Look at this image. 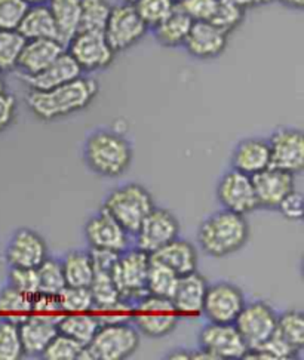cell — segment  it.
<instances>
[{"label": "cell", "mask_w": 304, "mask_h": 360, "mask_svg": "<svg viewBox=\"0 0 304 360\" xmlns=\"http://www.w3.org/2000/svg\"><path fill=\"white\" fill-rule=\"evenodd\" d=\"M99 91V82L92 77L80 76L48 91H30L25 96V104L37 119L53 122L89 107Z\"/></svg>", "instance_id": "obj_1"}, {"label": "cell", "mask_w": 304, "mask_h": 360, "mask_svg": "<svg viewBox=\"0 0 304 360\" xmlns=\"http://www.w3.org/2000/svg\"><path fill=\"white\" fill-rule=\"evenodd\" d=\"M250 239L245 215L221 210L206 217L198 230L202 251L213 258H224L241 251Z\"/></svg>", "instance_id": "obj_2"}, {"label": "cell", "mask_w": 304, "mask_h": 360, "mask_svg": "<svg viewBox=\"0 0 304 360\" xmlns=\"http://www.w3.org/2000/svg\"><path fill=\"white\" fill-rule=\"evenodd\" d=\"M84 159L94 174L103 178H118L129 169L132 147L118 131L95 129L85 141Z\"/></svg>", "instance_id": "obj_3"}, {"label": "cell", "mask_w": 304, "mask_h": 360, "mask_svg": "<svg viewBox=\"0 0 304 360\" xmlns=\"http://www.w3.org/2000/svg\"><path fill=\"white\" fill-rule=\"evenodd\" d=\"M103 210L112 215L131 236L155 207L153 196L141 184H123L115 188L103 202Z\"/></svg>", "instance_id": "obj_4"}, {"label": "cell", "mask_w": 304, "mask_h": 360, "mask_svg": "<svg viewBox=\"0 0 304 360\" xmlns=\"http://www.w3.org/2000/svg\"><path fill=\"white\" fill-rule=\"evenodd\" d=\"M140 345V334L129 322L101 325L94 340L84 347L80 360H125Z\"/></svg>", "instance_id": "obj_5"}, {"label": "cell", "mask_w": 304, "mask_h": 360, "mask_svg": "<svg viewBox=\"0 0 304 360\" xmlns=\"http://www.w3.org/2000/svg\"><path fill=\"white\" fill-rule=\"evenodd\" d=\"M179 314L171 298L147 294L132 304L131 322L138 332L147 337L162 338L170 335L177 328Z\"/></svg>", "instance_id": "obj_6"}, {"label": "cell", "mask_w": 304, "mask_h": 360, "mask_svg": "<svg viewBox=\"0 0 304 360\" xmlns=\"http://www.w3.org/2000/svg\"><path fill=\"white\" fill-rule=\"evenodd\" d=\"M148 266L150 255L134 246L119 254L110 271L122 298L129 304L137 302L148 294L146 288Z\"/></svg>", "instance_id": "obj_7"}, {"label": "cell", "mask_w": 304, "mask_h": 360, "mask_svg": "<svg viewBox=\"0 0 304 360\" xmlns=\"http://www.w3.org/2000/svg\"><path fill=\"white\" fill-rule=\"evenodd\" d=\"M147 32V25L138 15L135 6L122 2L112 8L103 33L108 45L118 53L140 44Z\"/></svg>", "instance_id": "obj_8"}, {"label": "cell", "mask_w": 304, "mask_h": 360, "mask_svg": "<svg viewBox=\"0 0 304 360\" xmlns=\"http://www.w3.org/2000/svg\"><path fill=\"white\" fill-rule=\"evenodd\" d=\"M65 51L84 73L106 70L116 57L103 32H77L67 44Z\"/></svg>", "instance_id": "obj_9"}, {"label": "cell", "mask_w": 304, "mask_h": 360, "mask_svg": "<svg viewBox=\"0 0 304 360\" xmlns=\"http://www.w3.org/2000/svg\"><path fill=\"white\" fill-rule=\"evenodd\" d=\"M243 290L229 281H220L208 285L205 294L202 314L208 322L234 323L245 306Z\"/></svg>", "instance_id": "obj_10"}, {"label": "cell", "mask_w": 304, "mask_h": 360, "mask_svg": "<svg viewBox=\"0 0 304 360\" xmlns=\"http://www.w3.org/2000/svg\"><path fill=\"white\" fill-rule=\"evenodd\" d=\"M179 234L177 217L165 207H153L135 231V248L151 255L162 246L168 245Z\"/></svg>", "instance_id": "obj_11"}, {"label": "cell", "mask_w": 304, "mask_h": 360, "mask_svg": "<svg viewBox=\"0 0 304 360\" xmlns=\"http://www.w3.org/2000/svg\"><path fill=\"white\" fill-rule=\"evenodd\" d=\"M199 344L213 360L243 359L250 350L233 323L208 322L199 332Z\"/></svg>", "instance_id": "obj_12"}, {"label": "cell", "mask_w": 304, "mask_h": 360, "mask_svg": "<svg viewBox=\"0 0 304 360\" xmlns=\"http://www.w3.org/2000/svg\"><path fill=\"white\" fill-rule=\"evenodd\" d=\"M278 323V314L265 301L245 302L238 314L234 326L245 340L248 349H257L267 338H270Z\"/></svg>", "instance_id": "obj_13"}, {"label": "cell", "mask_w": 304, "mask_h": 360, "mask_svg": "<svg viewBox=\"0 0 304 360\" xmlns=\"http://www.w3.org/2000/svg\"><path fill=\"white\" fill-rule=\"evenodd\" d=\"M217 199L223 210L246 215L258 206L253 178L236 169L227 171L217 184Z\"/></svg>", "instance_id": "obj_14"}, {"label": "cell", "mask_w": 304, "mask_h": 360, "mask_svg": "<svg viewBox=\"0 0 304 360\" xmlns=\"http://www.w3.org/2000/svg\"><path fill=\"white\" fill-rule=\"evenodd\" d=\"M270 166L293 175L304 169V135L296 128H278L270 140Z\"/></svg>", "instance_id": "obj_15"}, {"label": "cell", "mask_w": 304, "mask_h": 360, "mask_svg": "<svg viewBox=\"0 0 304 360\" xmlns=\"http://www.w3.org/2000/svg\"><path fill=\"white\" fill-rule=\"evenodd\" d=\"M84 233L89 249L123 252L129 248L131 234L103 207L87 221Z\"/></svg>", "instance_id": "obj_16"}, {"label": "cell", "mask_w": 304, "mask_h": 360, "mask_svg": "<svg viewBox=\"0 0 304 360\" xmlns=\"http://www.w3.org/2000/svg\"><path fill=\"white\" fill-rule=\"evenodd\" d=\"M48 257V246L39 233L30 229H20L6 246L5 259L11 267L37 269Z\"/></svg>", "instance_id": "obj_17"}, {"label": "cell", "mask_w": 304, "mask_h": 360, "mask_svg": "<svg viewBox=\"0 0 304 360\" xmlns=\"http://www.w3.org/2000/svg\"><path fill=\"white\" fill-rule=\"evenodd\" d=\"M229 44V34L211 21H195L183 48L193 58L208 61L224 53Z\"/></svg>", "instance_id": "obj_18"}, {"label": "cell", "mask_w": 304, "mask_h": 360, "mask_svg": "<svg viewBox=\"0 0 304 360\" xmlns=\"http://www.w3.org/2000/svg\"><path fill=\"white\" fill-rule=\"evenodd\" d=\"M58 319H55L53 316L30 313L18 322L24 356H42L44 350L48 347V344L58 334Z\"/></svg>", "instance_id": "obj_19"}, {"label": "cell", "mask_w": 304, "mask_h": 360, "mask_svg": "<svg viewBox=\"0 0 304 360\" xmlns=\"http://www.w3.org/2000/svg\"><path fill=\"white\" fill-rule=\"evenodd\" d=\"M251 178L258 206L267 210H276L288 193L296 190V175L273 166H269Z\"/></svg>", "instance_id": "obj_20"}, {"label": "cell", "mask_w": 304, "mask_h": 360, "mask_svg": "<svg viewBox=\"0 0 304 360\" xmlns=\"http://www.w3.org/2000/svg\"><path fill=\"white\" fill-rule=\"evenodd\" d=\"M65 51V45L57 39L25 40L20 53L17 70L23 76H32L42 72Z\"/></svg>", "instance_id": "obj_21"}, {"label": "cell", "mask_w": 304, "mask_h": 360, "mask_svg": "<svg viewBox=\"0 0 304 360\" xmlns=\"http://www.w3.org/2000/svg\"><path fill=\"white\" fill-rule=\"evenodd\" d=\"M84 75L77 63L72 58V55L64 51L60 57L49 64L42 72L32 76L20 75L21 80L30 91H48L64 85Z\"/></svg>", "instance_id": "obj_22"}, {"label": "cell", "mask_w": 304, "mask_h": 360, "mask_svg": "<svg viewBox=\"0 0 304 360\" xmlns=\"http://www.w3.org/2000/svg\"><path fill=\"white\" fill-rule=\"evenodd\" d=\"M208 285V281L199 271H193L178 279L171 301L179 317H195L202 314Z\"/></svg>", "instance_id": "obj_23"}, {"label": "cell", "mask_w": 304, "mask_h": 360, "mask_svg": "<svg viewBox=\"0 0 304 360\" xmlns=\"http://www.w3.org/2000/svg\"><path fill=\"white\" fill-rule=\"evenodd\" d=\"M270 166V146L265 138H245L232 151V169L253 176Z\"/></svg>", "instance_id": "obj_24"}, {"label": "cell", "mask_w": 304, "mask_h": 360, "mask_svg": "<svg viewBox=\"0 0 304 360\" xmlns=\"http://www.w3.org/2000/svg\"><path fill=\"white\" fill-rule=\"evenodd\" d=\"M150 257L162 262L163 266L170 267L179 278L193 271H198L199 266L196 248L190 242L178 238L158 249Z\"/></svg>", "instance_id": "obj_25"}, {"label": "cell", "mask_w": 304, "mask_h": 360, "mask_svg": "<svg viewBox=\"0 0 304 360\" xmlns=\"http://www.w3.org/2000/svg\"><path fill=\"white\" fill-rule=\"evenodd\" d=\"M17 30L25 40H32V39L60 40L57 25H55V21L52 18V13L48 5L29 6Z\"/></svg>", "instance_id": "obj_26"}, {"label": "cell", "mask_w": 304, "mask_h": 360, "mask_svg": "<svg viewBox=\"0 0 304 360\" xmlns=\"http://www.w3.org/2000/svg\"><path fill=\"white\" fill-rule=\"evenodd\" d=\"M191 25L193 21L186 15V13L182 9L175 8L171 15H168L151 30H153L155 39L160 46L172 49L184 46Z\"/></svg>", "instance_id": "obj_27"}, {"label": "cell", "mask_w": 304, "mask_h": 360, "mask_svg": "<svg viewBox=\"0 0 304 360\" xmlns=\"http://www.w3.org/2000/svg\"><path fill=\"white\" fill-rule=\"evenodd\" d=\"M48 8L57 25L58 37L67 46L80 29L82 0H49Z\"/></svg>", "instance_id": "obj_28"}, {"label": "cell", "mask_w": 304, "mask_h": 360, "mask_svg": "<svg viewBox=\"0 0 304 360\" xmlns=\"http://www.w3.org/2000/svg\"><path fill=\"white\" fill-rule=\"evenodd\" d=\"M57 326L60 334L70 337L87 347L94 340L101 323L96 319V316L91 313H67L65 316L60 317Z\"/></svg>", "instance_id": "obj_29"}, {"label": "cell", "mask_w": 304, "mask_h": 360, "mask_svg": "<svg viewBox=\"0 0 304 360\" xmlns=\"http://www.w3.org/2000/svg\"><path fill=\"white\" fill-rule=\"evenodd\" d=\"M61 264L67 286L89 288L95 276L89 251H70Z\"/></svg>", "instance_id": "obj_30"}, {"label": "cell", "mask_w": 304, "mask_h": 360, "mask_svg": "<svg viewBox=\"0 0 304 360\" xmlns=\"http://www.w3.org/2000/svg\"><path fill=\"white\" fill-rule=\"evenodd\" d=\"M94 309L96 311H104L118 307L122 302H128L122 298L116 283L113 282L112 276L106 271H95L92 283L89 285Z\"/></svg>", "instance_id": "obj_31"}, {"label": "cell", "mask_w": 304, "mask_h": 360, "mask_svg": "<svg viewBox=\"0 0 304 360\" xmlns=\"http://www.w3.org/2000/svg\"><path fill=\"white\" fill-rule=\"evenodd\" d=\"M179 276H177L170 267L150 257V266L147 271L146 288L150 295L171 298L177 288Z\"/></svg>", "instance_id": "obj_32"}, {"label": "cell", "mask_w": 304, "mask_h": 360, "mask_svg": "<svg viewBox=\"0 0 304 360\" xmlns=\"http://www.w3.org/2000/svg\"><path fill=\"white\" fill-rule=\"evenodd\" d=\"M112 8L108 0H82L79 32H104Z\"/></svg>", "instance_id": "obj_33"}, {"label": "cell", "mask_w": 304, "mask_h": 360, "mask_svg": "<svg viewBox=\"0 0 304 360\" xmlns=\"http://www.w3.org/2000/svg\"><path fill=\"white\" fill-rule=\"evenodd\" d=\"M36 270L39 278V294L58 295L65 288V278L60 259L46 257Z\"/></svg>", "instance_id": "obj_34"}, {"label": "cell", "mask_w": 304, "mask_h": 360, "mask_svg": "<svg viewBox=\"0 0 304 360\" xmlns=\"http://www.w3.org/2000/svg\"><path fill=\"white\" fill-rule=\"evenodd\" d=\"M0 313L8 314V319L12 321H15L13 316H20L24 319L25 316L33 313V297L6 285L0 290Z\"/></svg>", "instance_id": "obj_35"}, {"label": "cell", "mask_w": 304, "mask_h": 360, "mask_svg": "<svg viewBox=\"0 0 304 360\" xmlns=\"http://www.w3.org/2000/svg\"><path fill=\"white\" fill-rule=\"evenodd\" d=\"M25 39L18 30L0 29V72L8 73L17 70V64Z\"/></svg>", "instance_id": "obj_36"}, {"label": "cell", "mask_w": 304, "mask_h": 360, "mask_svg": "<svg viewBox=\"0 0 304 360\" xmlns=\"http://www.w3.org/2000/svg\"><path fill=\"white\" fill-rule=\"evenodd\" d=\"M276 332L298 352L304 347V314L298 310H288L278 316Z\"/></svg>", "instance_id": "obj_37"}, {"label": "cell", "mask_w": 304, "mask_h": 360, "mask_svg": "<svg viewBox=\"0 0 304 360\" xmlns=\"http://www.w3.org/2000/svg\"><path fill=\"white\" fill-rule=\"evenodd\" d=\"M245 17L246 11L234 4L233 0H217V6L210 21L224 33L230 34L239 29Z\"/></svg>", "instance_id": "obj_38"}, {"label": "cell", "mask_w": 304, "mask_h": 360, "mask_svg": "<svg viewBox=\"0 0 304 360\" xmlns=\"http://www.w3.org/2000/svg\"><path fill=\"white\" fill-rule=\"evenodd\" d=\"M134 6L147 29L151 30L171 15L177 8V0H137Z\"/></svg>", "instance_id": "obj_39"}, {"label": "cell", "mask_w": 304, "mask_h": 360, "mask_svg": "<svg viewBox=\"0 0 304 360\" xmlns=\"http://www.w3.org/2000/svg\"><path fill=\"white\" fill-rule=\"evenodd\" d=\"M57 298L63 313H89L94 309V300L89 288L65 285Z\"/></svg>", "instance_id": "obj_40"}, {"label": "cell", "mask_w": 304, "mask_h": 360, "mask_svg": "<svg viewBox=\"0 0 304 360\" xmlns=\"http://www.w3.org/2000/svg\"><path fill=\"white\" fill-rule=\"evenodd\" d=\"M24 357L18 322L0 321V360H20Z\"/></svg>", "instance_id": "obj_41"}, {"label": "cell", "mask_w": 304, "mask_h": 360, "mask_svg": "<svg viewBox=\"0 0 304 360\" xmlns=\"http://www.w3.org/2000/svg\"><path fill=\"white\" fill-rule=\"evenodd\" d=\"M82 352L84 345L58 332L40 357L45 360H80Z\"/></svg>", "instance_id": "obj_42"}, {"label": "cell", "mask_w": 304, "mask_h": 360, "mask_svg": "<svg viewBox=\"0 0 304 360\" xmlns=\"http://www.w3.org/2000/svg\"><path fill=\"white\" fill-rule=\"evenodd\" d=\"M27 9L25 0H0V29L17 30Z\"/></svg>", "instance_id": "obj_43"}, {"label": "cell", "mask_w": 304, "mask_h": 360, "mask_svg": "<svg viewBox=\"0 0 304 360\" xmlns=\"http://www.w3.org/2000/svg\"><path fill=\"white\" fill-rule=\"evenodd\" d=\"M8 285L13 286L21 292L34 297L39 294V278L36 269L11 267L8 274Z\"/></svg>", "instance_id": "obj_44"}, {"label": "cell", "mask_w": 304, "mask_h": 360, "mask_svg": "<svg viewBox=\"0 0 304 360\" xmlns=\"http://www.w3.org/2000/svg\"><path fill=\"white\" fill-rule=\"evenodd\" d=\"M217 0H178L177 2V8L182 9L193 22L210 21Z\"/></svg>", "instance_id": "obj_45"}, {"label": "cell", "mask_w": 304, "mask_h": 360, "mask_svg": "<svg viewBox=\"0 0 304 360\" xmlns=\"http://www.w3.org/2000/svg\"><path fill=\"white\" fill-rule=\"evenodd\" d=\"M18 103L17 98L8 91L0 94V134L5 132L15 122Z\"/></svg>", "instance_id": "obj_46"}, {"label": "cell", "mask_w": 304, "mask_h": 360, "mask_svg": "<svg viewBox=\"0 0 304 360\" xmlns=\"http://www.w3.org/2000/svg\"><path fill=\"white\" fill-rule=\"evenodd\" d=\"M279 210V212L291 221H298L303 218L304 215V210H303V195L297 190H293L291 193L282 199V202L279 203V206L276 207Z\"/></svg>", "instance_id": "obj_47"}, {"label": "cell", "mask_w": 304, "mask_h": 360, "mask_svg": "<svg viewBox=\"0 0 304 360\" xmlns=\"http://www.w3.org/2000/svg\"><path fill=\"white\" fill-rule=\"evenodd\" d=\"M89 254L92 258V264H94L95 271L110 273L120 252L108 251V249H89Z\"/></svg>", "instance_id": "obj_48"}, {"label": "cell", "mask_w": 304, "mask_h": 360, "mask_svg": "<svg viewBox=\"0 0 304 360\" xmlns=\"http://www.w3.org/2000/svg\"><path fill=\"white\" fill-rule=\"evenodd\" d=\"M233 2L239 5L242 9L250 11V9H255V8L267 6L273 2V0H233Z\"/></svg>", "instance_id": "obj_49"}, {"label": "cell", "mask_w": 304, "mask_h": 360, "mask_svg": "<svg viewBox=\"0 0 304 360\" xmlns=\"http://www.w3.org/2000/svg\"><path fill=\"white\" fill-rule=\"evenodd\" d=\"M276 2L293 11H301L304 8V0H276Z\"/></svg>", "instance_id": "obj_50"}, {"label": "cell", "mask_w": 304, "mask_h": 360, "mask_svg": "<svg viewBox=\"0 0 304 360\" xmlns=\"http://www.w3.org/2000/svg\"><path fill=\"white\" fill-rule=\"evenodd\" d=\"M27 5L34 6V5H48L49 0H25Z\"/></svg>", "instance_id": "obj_51"}, {"label": "cell", "mask_w": 304, "mask_h": 360, "mask_svg": "<svg viewBox=\"0 0 304 360\" xmlns=\"http://www.w3.org/2000/svg\"><path fill=\"white\" fill-rule=\"evenodd\" d=\"M6 91V80H5V73L0 72V94Z\"/></svg>", "instance_id": "obj_52"}, {"label": "cell", "mask_w": 304, "mask_h": 360, "mask_svg": "<svg viewBox=\"0 0 304 360\" xmlns=\"http://www.w3.org/2000/svg\"><path fill=\"white\" fill-rule=\"evenodd\" d=\"M122 2H125V4H131V5H134L137 0H122Z\"/></svg>", "instance_id": "obj_53"}, {"label": "cell", "mask_w": 304, "mask_h": 360, "mask_svg": "<svg viewBox=\"0 0 304 360\" xmlns=\"http://www.w3.org/2000/svg\"><path fill=\"white\" fill-rule=\"evenodd\" d=\"M0 262H4V257L2 255H0Z\"/></svg>", "instance_id": "obj_54"}, {"label": "cell", "mask_w": 304, "mask_h": 360, "mask_svg": "<svg viewBox=\"0 0 304 360\" xmlns=\"http://www.w3.org/2000/svg\"><path fill=\"white\" fill-rule=\"evenodd\" d=\"M177 2H178V0H177Z\"/></svg>", "instance_id": "obj_55"}]
</instances>
